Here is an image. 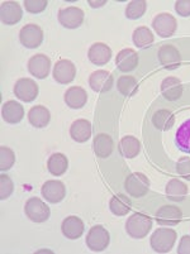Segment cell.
Listing matches in <instances>:
<instances>
[{"label": "cell", "instance_id": "obj_1", "mask_svg": "<svg viewBox=\"0 0 190 254\" xmlns=\"http://www.w3.org/2000/svg\"><path fill=\"white\" fill-rule=\"evenodd\" d=\"M152 228V219L150 216L134 212L127 219L126 221V232L133 239H142L150 233Z\"/></svg>", "mask_w": 190, "mask_h": 254}, {"label": "cell", "instance_id": "obj_2", "mask_svg": "<svg viewBox=\"0 0 190 254\" xmlns=\"http://www.w3.org/2000/svg\"><path fill=\"white\" fill-rule=\"evenodd\" d=\"M176 237H178L176 232L173 229L161 228V229L155 230L154 234L151 235V239H150L151 248L156 253H168L173 249Z\"/></svg>", "mask_w": 190, "mask_h": 254}, {"label": "cell", "instance_id": "obj_3", "mask_svg": "<svg viewBox=\"0 0 190 254\" xmlns=\"http://www.w3.org/2000/svg\"><path fill=\"white\" fill-rule=\"evenodd\" d=\"M124 189L132 197H142L150 190V180L143 173L133 172L126 179Z\"/></svg>", "mask_w": 190, "mask_h": 254}, {"label": "cell", "instance_id": "obj_4", "mask_svg": "<svg viewBox=\"0 0 190 254\" xmlns=\"http://www.w3.org/2000/svg\"><path fill=\"white\" fill-rule=\"evenodd\" d=\"M110 242L109 232L101 225L93 226L87 235V246L93 252H103Z\"/></svg>", "mask_w": 190, "mask_h": 254}, {"label": "cell", "instance_id": "obj_5", "mask_svg": "<svg viewBox=\"0 0 190 254\" xmlns=\"http://www.w3.org/2000/svg\"><path fill=\"white\" fill-rule=\"evenodd\" d=\"M25 215L28 216L34 223H43L47 220L51 215L50 207L46 202H43L38 197H31L27 200L24 206Z\"/></svg>", "mask_w": 190, "mask_h": 254}, {"label": "cell", "instance_id": "obj_6", "mask_svg": "<svg viewBox=\"0 0 190 254\" xmlns=\"http://www.w3.org/2000/svg\"><path fill=\"white\" fill-rule=\"evenodd\" d=\"M19 41L25 48L33 50L42 43L43 31L37 24H25L19 32Z\"/></svg>", "mask_w": 190, "mask_h": 254}, {"label": "cell", "instance_id": "obj_7", "mask_svg": "<svg viewBox=\"0 0 190 254\" xmlns=\"http://www.w3.org/2000/svg\"><path fill=\"white\" fill-rule=\"evenodd\" d=\"M57 18L62 27L67 29H75L83 24L84 11L78 6H67V8L60 9Z\"/></svg>", "mask_w": 190, "mask_h": 254}, {"label": "cell", "instance_id": "obj_8", "mask_svg": "<svg viewBox=\"0 0 190 254\" xmlns=\"http://www.w3.org/2000/svg\"><path fill=\"white\" fill-rule=\"evenodd\" d=\"M176 27H178V22L170 13H160L152 20V28L160 37H164V38L173 36L176 31Z\"/></svg>", "mask_w": 190, "mask_h": 254}, {"label": "cell", "instance_id": "obj_9", "mask_svg": "<svg viewBox=\"0 0 190 254\" xmlns=\"http://www.w3.org/2000/svg\"><path fill=\"white\" fill-rule=\"evenodd\" d=\"M55 81L61 85H67L74 81L76 76L75 64L69 60H60L56 62L52 71Z\"/></svg>", "mask_w": 190, "mask_h": 254}, {"label": "cell", "instance_id": "obj_10", "mask_svg": "<svg viewBox=\"0 0 190 254\" xmlns=\"http://www.w3.org/2000/svg\"><path fill=\"white\" fill-rule=\"evenodd\" d=\"M14 94L19 100L31 103L38 96V86L32 78H19L14 85Z\"/></svg>", "mask_w": 190, "mask_h": 254}, {"label": "cell", "instance_id": "obj_11", "mask_svg": "<svg viewBox=\"0 0 190 254\" xmlns=\"http://www.w3.org/2000/svg\"><path fill=\"white\" fill-rule=\"evenodd\" d=\"M41 193H42L43 198H46L51 204H59L66 196V189H65V185L61 181L50 180V181L43 184L42 189H41Z\"/></svg>", "mask_w": 190, "mask_h": 254}, {"label": "cell", "instance_id": "obj_12", "mask_svg": "<svg viewBox=\"0 0 190 254\" xmlns=\"http://www.w3.org/2000/svg\"><path fill=\"white\" fill-rule=\"evenodd\" d=\"M28 71L33 77L39 78V80L46 78L50 75L51 60L43 53L34 55L28 61Z\"/></svg>", "mask_w": 190, "mask_h": 254}, {"label": "cell", "instance_id": "obj_13", "mask_svg": "<svg viewBox=\"0 0 190 254\" xmlns=\"http://www.w3.org/2000/svg\"><path fill=\"white\" fill-rule=\"evenodd\" d=\"M159 61L160 64L168 70H175L180 67L182 64V57L178 48L171 45H165L160 47L159 50Z\"/></svg>", "mask_w": 190, "mask_h": 254}, {"label": "cell", "instance_id": "obj_14", "mask_svg": "<svg viewBox=\"0 0 190 254\" xmlns=\"http://www.w3.org/2000/svg\"><path fill=\"white\" fill-rule=\"evenodd\" d=\"M23 10L17 1H4L0 5V19L4 24L14 25L20 22Z\"/></svg>", "mask_w": 190, "mask_h": 254}, {"label": "cell", "instance_id": "obj_15", "mask_svg": "<svg viewBox=\"0 0 190 254\" xmlns=\"http://www.w3.org/2000/svg\"><path fill=\"white\" fill-rule=\"evenodd\" d=\"M183 218V212L179 207L166 205L157 210L156 212V221L160 225L174 226L178 225Z\"/></svg>", "mask_w": 190, "mask_h": 254}, {"label": "cell", "instance_id": "obj_16", "mask_svg": "<svg viewBox=\"0 0 190 254\" xmlns=\"http://www.w3.org/2000/svg\"><path fill=\"white\" fill-rule=\"evenodd\" d=\"M89 85L95 92L110 91L113 87V76L105 70H98L90 75Z\"/></svg>", "mask_w": 190, "mask_h": 254}, {"label": "cell", "instance_id": "obj_17", "mask_svg": "<svg viewBox=\"0 0 190 254\" xmlns=\"http://www.w3.org/2000/svg\"><path fill=\"white\" fill-rule=\"evenodd\" d=\"M88 57L92 64H96V66H104L112 59V50L105 43L96 42L89 48Z\"/></svg>", "mask_w": 190, "mask_h": 254}, {"label": "cell", "instance_id": "obj_18", "mask_svg": "<svg viewBox=\"0 0 190 254\" xmlns=\"http://www.w3.org/2000/svg\"><path fill=\"white\" fill-rule=\"evenodd\" d=\"M24 117V109L18 101L9 100L1 106V118L9 124H18Z\"/></svg>", "mask_w": 190, "mask_h": 254}, {"label": "cell", "instance_id": "obj_19", "mask_svg": "<svg viewBox=\"0 0 190 254\" xmlns=\"http://www.w3.org/2000/svg\"><path fill=\"white\" fill-rule=\"evenodd\" d=\"M115 64L123 72H129V71L134 70L138 64L137 52L132 48H124V50L119 51L115 57Z\"/></svg>", "mask_w": 190, "mask_h": 254}, {"label": "cell", "instance_id": "obj_20", "mask_svg": "<svg viewBox=\"0 0 190 254\" xmlns=\"http://www.w3.org/2000/svg\"><path fill=\"white\" fill-rule=\"evenodd\" d=\"M61 230L67 239H79L84 233V223L78 216H67L62 221Z\"/></svg>", "mask_w": 190, "mask_h": 254}, {"label": "cell", "instance_id": "obj_21", "mask_svg": "<svg viewBox=\"0 0 190 254\" xmlns=\"http://www.w3.org/2000/svg\"><path fill=\"white\" fill-rule=\"evenodd\" d=\"M64 99L66 105L71 109H81L87 104L88 94L83 87L73 86L69 87V90L65 92Z\"/></svg>", "mask_w": 190, "mask_h": 254}, {"label": "cell", "instance_id": "obj_22", "mask_svg": "<svg viewBox=\"0 0 190 254\" xmlns=\"http://www.w3.org/2000/svg\"><path fill=\"white\" fill-rule=\"evenodd\" d=\"M161 94L165 99L175 101L183 95V84L178 77H166L161 82Z\"/></svg>", "mask_w": 190, "mask_h": 254}, {"label": "cell", "instance_id": "obj_23", "mask_svg": "<svg viewBox=\"0 0 190 254\" xmlns=\"http://www.w3.org/2000/svg\"><path fill=\"white\" fill-rule=\"evenodd\" d=\"M70 135L75 142L84 143L92 137V124L87 119L75 120L70 127Z\"/></svg>", "mask_w": 190, "mask_h": 254}, {"label": "cell", "instance_id": "obj_24", "mask_svg": "<svg viewBox=\"0 0 190 254\" xmlns=\"http://www.w3.org/2000/svg\"><path fill=\"white\" fill-rule=\"evenodd\" d=\"M28 120L34 128H45L51 120L50 110L43 105H36L28 112Z\"/></svg>", "mask_w": 190, "mask_h": 254}, {"label": "cell", "instance_id": "obj_25", "mask_svg": "<svg viewBox=\"0 0 190 254\" xmlns=\"http://www.w3.org/2000/svg\"><path fill=\"white\" fill-rule=\"evenodd\" d=\"M113 147H114V143H113L112 137L105 134V133H101V134L96 135L94 138V142H93V148H94L95 154L99 158L109 157L113 152Z\"/></svg>", "mask_w": 190, "mask_h": 254}, {"label": "cell", "instance_id": "obj_26", "mask_svg": "<svg viewBox=\"0 0 190 254\" xmlns=\"http://www.w3.org/2000/svg\"><path fill=\"white\" fill-rule=\"evenodd\" d=\"M119 152L124 158H134L141 152V142L133 135H126L119 140Z\"/></svg>", "mask_w": 190, "mask_h": 254}, {"label": "cell", "instance_id": "obj_27", "mask_svg": "<svg viewBox=\"0 0 190 254\" xmlns=\"http://www.w3.org/2000/svg\"><path fill=\"white\" fill-rule=\"evenodd\" d=\"M132 202L129 200L128 196L123 195V193H117L113 196L109 201V209L110 211L117 216H124L127 215L131 210Z\"/></svg>", "mask_w": 190, "mask_h": 254}, {"label": "cell", "instance_id": "obj_28", "mask_svg": "<svg viewBox=\"0 0 190 254\" xmlns=\"http://www.w3.org/2000/svg\"><path fill=\"white\" fill-rule=\"evenodd\" d=\"M188 195V186L178 179H173L166 185V196L173 201H182Z\"/></svg>", "mask_w": 190, "mask_h": 254}, {"label": "cell", "instance_id": "obj_29", "mask_svg": "<svg viewBox=\"0 0 190 254\" xmlns=\"http://www.w3.org/2000/svg\"><path fill=\"white\" fill-rule=\"evenodd\" d=\"M67 167H69V159L66 158L65 154L53 153L48 158L47 168L53 176H61V175H64L67 171Z\"/></svg>", "mask_w": 190, "mask_h": 254}, {"label": "cell", "instance_id": "obj_30", "mask_svg": "<svg viewBox=\"0 0 190 254\" xmlns=\"http://www.w3.org/2000/svg\"><path fill=\"white\" fill-rule=\"evenodd\" d=\"M152 124L160 130H169L175 124V117L170 110H157L152 117Z\"/></svg>", "mask_w": 190, "mask_h": 254}, {"label": "cell", "instance_id": "obj_31", "mask_svg": "<svg viewBox=\"0 0 190 254\" xmlns=\"http://www.w3.org/2000/svg\"><path fill=\"white\" fill-rule=\"evenodd\" d=\"M176 144L180 151L190 153V119L185 120L176 131Z\"/></svg>", "mask_w": 190, "mask_h": 254}, {"label": "cell", "instance_id": "obj_32", "mask_svg": "<svg viewBox=\"0 0 190 254\" xmlns=\"http://www.w3.org/2000/svg\"><path fill=\"white\" fill-rule=\"evenodd\" d=\"M132 39H133L136 47L145 48L154 42V34L148 27H138V28L134 29Z\"/></svg>", "mask_w": 190, "mask_h": 254}, {"label": "cell", "instance_id": "obj_33", "mask_svg": "<svg viewBox=\"0 0 190 254\" xmlns=\"http://www.w3.org/2000/svg\"><path fill=\"white\" fill-rule=\"evenodd\" d=\"M118 91L124 96H132L137 92L138 84L133 76H120L117 82Z\"/></svg>", "mask_w": 190, "mask_h": 254}, {"label": "cell", "instance_id": "obj_34", "mask_svg": "<svg viewBox=\"0 0 190 254\" xmlns=\"http://www.w3.org/2000/svg\"><path fill=\"white\" fill-rule=\"evenodd\" d=\"M147 3L145 0H132L126 8V17L128 19H138L145 14Z\"/></svg>", "mask_w": 190, "mask_h": 254}, {"label": "cell", "instance_id": "obj_35", "mask_svg": "<svg viewBox=\"0 0 190 254\" xmlns=\"http://www.w3.org/2000/svg\"><path fill=\"white\" fill-rule=\"evenodd\" d=\"M15 162V154L9 147H0V170L6 171L13 167Z\"/></svg>", "mask_w": 190, "mask_h": 254}, {"label": "cell", "instance_id": "obj_36", "mask_svg": "<svg viewBox=\"0 0 190 254\" xmlns=\"http://www.w3.org/2000/svg\"><path fill=\"white\" fill-rule=\"evenodd\" d=\"M13 190H14V184L10 177H8L6 175H1L0 176V198L1 200L8 198L13 193Z\"/></svg>", "mask_w": 190, "mask_h": 254}, {"label": "cell", "instance_id": "obj_37", "mask_svg": "<svg viewBox=\"0 0 190 254\" xmlns=\"http://www.w3.org/2000/svg\"><path fill=\"white\" fill-rule=\"evenodd\" d=\"M47 0H25L24 6L31 14H38L42 13L47 8Z\"/></svg>", "mask_w": 190, "mask_h": 254}, {"label": "cell", "instance_id": "obj_38", "mask_svg": "<svg viewBox=\"0 0 190 254\" xmlns=\"http://www.w3.org/2000/svg\"><path fill=\"white\" fill-rule=\"evenodd\" d=\"M176 172L180 177L190 181V158L183 157L176 162Z\"/></svg>", "mask_w": 190, "mask_h": 254}, {"label": "cell", "instance_id": "obj_39", "mask_svg": "<svg viewBox=\"0 0 190 254\" xmlns=\"http://www.w3.org/2000/svg\"><path fill=\"white\" fill-rule=\"evenodd\" d=\"M175 10L180 17H190V0H178Z\"/></svg>", "mask_w": 190, "mask_h": 254}, {"label": "cell", "instance_id": "obj_40", "mask_svg": "<svg viewBox=\"0 0 190 254\" xmlns=\"http://www.w3.org/2000/svg\"><path fill=\"white\" fill-rule=\"evenodd\" d=\"M179 254H190V235H184L180 239L179 247H178Z\"/></svg>", "mask_w": 190, "mask_h": 254}, {"label": "cell", "instance_id": "obj_41", "mask_svg": "<svg viewBox=\"0 0 190 254\" xmlns=\"http://www.w3.org/2000/svg\"><path fill=\"white\" fill-rule=\"evenodd\" d=\"M105 0H101V1H93V0H89V5L93 6V8H100V6L105 5Z\"/></svg>", "mask_w": 190, "mask_h": 254}]
</instances>
